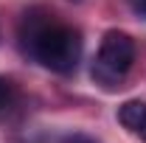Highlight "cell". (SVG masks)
Returning <instances> with one entry per match:
<instances>
[{
  "mask_svg": "<svg viewBox=\"0 0 146 143\" xmlns=\"http://www.w3.org/2000/svg\"><path fill=\"white\" fill-rule=\"evenodd\" d=\"M28 31H25V51L34 56L42 68L54 73H70L76 70L79 59H82V36L76 28L62 25L54 20H25Z\"/></svg>",
  "mask_w": 146,
  "mask_h": 143,
  "instance_id": "cell-1",
  "label": "cell"
},
{
  "mask_svg": "<svg viewBox=\"0 0 146 143\" xmlns=\"http://www.w3.org/2000/svg\"><path fill=\"white\" fill-rule=\"evenodd\" d=\"M135 62V42L132 36L124 31H107L101 45H98V56L93 62V79L107 90L121 87V79L129 73Z\"/></svg>",
  "mask_w": 146,
  "mask_h": 143,
  "instance_id": "cell-2",
  "label": "cell"
},
{
  "mask_svg": "<svg viewBox=\"0 0 146 143\" xmlns=\"http://www.w3.org/2000/svg\"><path fill=\"white\" fill-rule=\"evenodd\" d=\"M118 121H121V126H127L129 132L138 135L146 124V104L143 101H124L118 109Z\"/></svg>",
  "mask_w": 146,
  "mask_h": 143,
  "instance_id": "cell-3",
  "label": "cell"
},
{
  "mask_svg": "<svg viewBox=\"0 0 146 143\" xmlns=\"http://www.w3.org/2000/svg\"><path fill=\"white\" fill-rule=\"evenodd\" d=\"M129 6H132V11H135L138 17L146 20V0H129Z\"/></svg>",
  "mask_w": 146,
  "mask_h": 143,
  "instance_id": "cell-4",
  "label": "cell"
},
{
  "mask_svg": "<svg viewBox=\"0 0 146 143\" xmlns=\"http://www.w3.org/2000/svg\"><path fill=\"white\" fill-rule=\"evenodd\" d=\"M62 143H98V140H93L87 135H70V138H65Z\"/></svg>",
  "mask_w": 146,
  "mask_h": 143,
  "instance_id": "cell-5",
  "label": "cell"
},
{
  "mask_svg": "<svg viewBox=\"0 0 146 143\" xmlns=\"http://www.w3.org/2000/svg\"><path fill=\"white\" fill-rule=\"evenodd\" d=\"M6 98H9V81H6V79H0V107L6 104Z\"/></svg>",
  "mask_w": 146,
  "mask_h": 143,
  "instance_id": "cell-6",
  "label": "cell"
},
{
  "mask_svg": "<svg viewBox=\"0 0 146 143\" xmlns=\"http://www.w3.org/2000/svg\"><path fill=\"white\" fill-rule=\"evenodd\" d=\"M138 138H141V140H146V124H143V129L138 132Z\"/></svg>",
  "mask_w": 146,
  "mask_h": 143,
  "instance_id": "cell-7",
  "label": "cell"
},
{
  "mask_svg": "<svg viewBox=\"0 0 146 143\" xmlns=\"http://www.w3.org/2000/svg\"><path fill=\"white\" fill-rule=\"evenodd\" d=\"M73 3H82V0H73Z\"/></svg>",
  "mask_w": 146,
  "mask_h": 143,
  "instance_id": "cell-8",
  "label": "cell"
}]
</instances>
